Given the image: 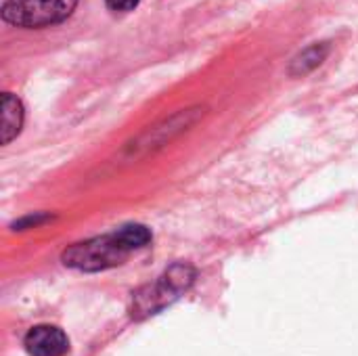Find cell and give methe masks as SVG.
Here are the masks:
<instances>
[{
	"mask_svg": "<svg viewBox=\"0 0 358 356\" xmlns=\"http://www.w3.org/2000/svg\"><path fill=\"white\" fill-rule=\"evenodd\" d=\"M325 55H327V46H313V48H308L304 55H300V57L296 59L292 71H294V73H306L308 69L317 67V65L323 61Z\"/></svg>",
	"mask_w": 358,
	"mask_h": 356,
	"instance_id": "obj_6",
	"label": "cell"
},
{
	"mask_svg": "<svg viewBox=\"0 0 358 356\" xmlns=\"http://www.w3.org/2000/svg\"><path fill=\"white\" fill-rule=\"evenodd\" d=\"M115 237L117 241L128 250H138V248H145L149 241H151V233L147 227L143 225H128V227H122L120 231H115Z\"/></svg>",
	"mask_w": 358,
	"mask_h": 356,
	"instance_id": "obj_5",
	"label": "cell"
},
{
	"mask_svg": "<svg viewBox=\"0 0 358 356\" xmlns=\"http://www.w3.org/2000/svg\"><path fill=\"white\" fill-rule=\"evenodd\" d=\"M78 0H6L2 19L17 27H46L67 19Z\"/></svg>",
	"mask_w": 358,
	"mask_h": 356,
	"instance_id": "obj_1",
	"label": "cell"
},
{
	"mask_svg": "<svg viewBox=\"0 0 358 356\" xmlns=\"http://www.w3.org/2000/svg\"><path fill=\"white\" fill-rule=\"evenodd\" d=\"M25 350L31 356H65L69 350V340L59 327L38 325L27 332Z\"/></svg>",
	"mask_w": 358,
	"mask_h": 356,
	"instance_id": "obj_3",
	"label": "cell"
},
{
	"mask_svg": "<svg viewBox=\"0 0 358 356\" xmlns=\"http://www.w3.org/2000/svg\"><path fill=\"white\" fill-rule=\"evenodd\" d=\"M126 254H128V250L117 241V237L113 233V235L90 239L86 243H78V245L69 248L63 254V262L67 266L82 269V271H101V269L120 264Z\"/></svg>",
	"mask_w": 358,
	"mask_h": 356,
	"instance_id": "obj_2",
	"label": "cell"
},
{
	"mask_svg": "<svg viewBox=\"0 0 358 356\" xmlns=\"http://www.w3.org/2000/svg\"><path fill=\"white\" fill-rule=\"evenodd\" d=\"M138 2L141 0H107V6L117 13H126V10H132Z\"/></svg>",
	"mask_w": 358,
	"mask_h": 356,
	"instance_id": "obj_7",
	"label": "cell"
},
{
	"mask_svg": "<svg viewBox=\"0 0 358 356\" xmlns=\"http://www.w3.org/2000/svg\"><path fill=\"white\" fill-rule=\"evenodd\" d=\"M23 126V105L10 92L2 94V145H8Z\"/></svg>",
	"mask_w": 358,
	"mask_h": 356,
	"instance_id": "obj_4",
	"label": "cell"
}]
</instances>
